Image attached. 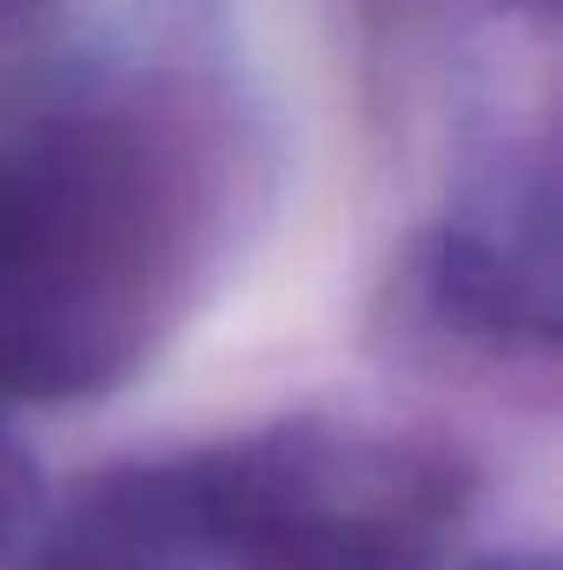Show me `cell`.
<instances>
[{
  "label": "cell",
  "mask_w": 563,
  "mask_h": 570,
  "mask_svg": "<svg viewBox=\"0 0 563 570\" xmlns=\"http://www.w3.org/2000/svg\"><path fill=\"white\" fill-rule=\"evenodd\" d=\"M152 213L134 166L107 140L27 153L0 179V352L20 379L60 352L80 372V345L120 338L152 279Z\"/></svg>",
  "instance_id": "cell-1"
}]
</instances>
